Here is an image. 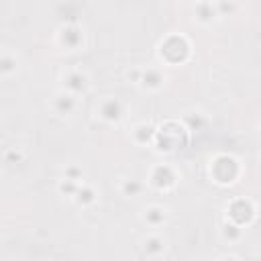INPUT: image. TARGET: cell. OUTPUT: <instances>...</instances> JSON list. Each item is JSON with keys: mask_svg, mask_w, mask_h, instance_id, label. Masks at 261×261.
<instances>
[{"mask_svg": "<svg viewBox=\"0 0 261 261\" xmlns=\"http://www.w3.org/2000/svg\"><path fill=\"white\" fill-rule=\"evenodd\" d=\"M216 4H212L210 0H200L196 4V18L200 22H210L214 16H216Z\"/></svg>", "mask_w": 261, "mask_h": 261, "instance_id": "12", "label": "cell"}, {"mask_svg": "<svg viewBox=\"0 0 261 261\" xmlns=\"http://www.w3.org/2000/svg\"><path fill=\"white\" fill-rule=\"evenodd\" d=\"M141 190H143V184L139 179H122V184H120V192L124 196H128V198L130 196H139Z\"/></svg>", "mask_w": 261, "mask_h": 261, "instance_id": "17", "label": "cell"}, {"mask_svg": "<svg viewBox=\"0 0 261 261\" xmlns=\"http://www.w3.org/2000/svg\"><path fill=\"white\" fill-rule=\"evenodd\" d=\"M51 108H53L59 116L71 114V112H73V108H75V96H73V94H69L67 90H65V92H59V94L53 98Z\"/></svg>", "mask_w": 261, "mask_h": 261, "instance_id": "8", "label": "cell"}, {"mask_svg": "<svg viewBox=\"0 0 261 261\" xmlns=\"http://www.w3.org/2000/svg\"><path fill=\"white\" fill-rule=\"evenodd\" d=\"M63 88H65L69 94H73V96L84 94V92L88 90V77H86V73H82V71H77V69L67 71V73L63 75Z\"/></svg>", "mask_w": 261, "mask_h": 261, "instance_id": "7", "label": "cell"}, {"mask_svg": "<svg viewBox=\"0 0 261 261\" xmlns=\"http://www.w3.org/2000/svg\"><path fill=\"white\" fill-rule=\"evenodd\" d=\"M143 220L149 224V226H161L165 222V210L161 206H149L143 214Z\"/></svg>", "mask_w": 261, "mask_h": 261, "instance_id": "13", "label": "cell"}, {"mask_svg": "<svg viewBox=\"0 0 261 261\" xmlns=\"http://www.w3.org/2000/svg\"><path fill=\"white\" fill-rule=\"evenodd\" d=\"M155 133H157V130H155L151 124L143 122V124H137V126H135L133 139H135V143H139V145H147V143H153V141H155Z\"/></svg>", "mask_w": 261, "mask_h": 261, "instance_id": "11", "label": "cell"}, {"mask_svg": "<svg viewBox=\"0 0 261 261\" xmlns=\"http://www.w3.org/2000/svg\"><path fill=\"white\" fill-rule=\"evenodd\" d=\"M63 177L80 181V179H82V169H77V167H67V169H65V175H63Z\"/></svg>", "mask_w": 261, "mask_h": 261, "instance_id": "22", "label": "cell"}, {"mask_svg": "<svg viewBox=\"0 0 261 261\" xmlns=\"http://www.w3.org/2000/svg\"><path fill=\"white\" fill-rule=\"evenodd\" d=\"M73 200H75V204H80V206H90L94 200H96V192H94V188L92 186H80L77 188V192L73 194Z\"/></svg>", "mask_w": 261, "mask_h": 261, "instance_id": "14", "label": "cell"}, {"mask_svg": "<svg viewBox=\"0 0 261 261\" xmlns=\"http://www.w3.org/2000/svg\"><path fill=\"white\" fill-rule=\"evenodd\" d=\"M139 84H141L145 90H157V88H161V84H163V75H161V71H159V69L149 67V69L141 71Z\"/></svg>", "mask_w": 261, "mask_h": 261, "instance_id": "10", "label": "cell"}, {"mask_svg": "<svg viewBox=\"0 0 261 261\" xmlns=\"http://www.w3.org/2000/svg\"><path fill=\"white\" fill-rule=\"evenodd\" d=\"M220 232H222V239H224V241H228V243L239 241V239H241V224H237V222L228 220V222H224V224H222Z\"/></svg>", "mask_w": 261, "mask_h": 261, "instance_id": "16", "label": "cell"}, {"mask_svg": "<svg viewBox=\"0 0 261 261\" xmlns=\"http://www.w3.org/2000/svg\"><path fill=\"white\" fill-rule=\"evenodd\" d=\"M155 145L159 151H179L188 145V130L175 120H167L155 133Z\"/></svg>", "mask_w": 261, "mask_h": 261, "instance_id": "1", "label": "cell"}, {"mask_svg": "<svg viewBox=\"0 0 261 261\" xmlns=\"http://www.w3.org/2000/svg\"><path fill=\"white\" fill-rule=\"evenodd\" d=\"M0 69H2V75H10L16 69V57L10 55L8 51H4L2 59H0Z\"/></svg>", "mask_w": 261, "mask_h": 261, "instance_id": "19", "label": "cell"}, {"mask_svg": "<svg viewBox=\"0 0 261 261\" xmlns=\"http://www.w3.org/2000/svg\"><path fill=\"white\" fill-rule=\"evenodd\" d=\"M226 216H228V220H232L237 224H249L253 220V216H255V208H253V204L249 200L237 198V200H232L228 204Z\"/></svg>", "mask_w": 261, "mask_h": 261, "instance_id": "4", "label": "cell"}, {"mask_svg": "<svg viewBox=\"0 0 261 261\" xmlns=\"http://www.w3.org/2000/svg\"><path fill=\"white\" fill-rule=\"evenodd\" d=\"M149 181H151V186L157 188V190H169V188L175 186L177 175H175V171H173L169 165H155L153 171H151Z\"/></svg>", "mask_w": 261, "mask_h": 261, "instance_id": "5", "label": "cell"}, {"mask_svg": "<svg viewBox=\"0 0 261 261\" xmlns=\"http://www.w3.org/2000/svg\"><path fill=\"white\" fill-rule=\"evenodd\" d=\"M77 188H80V181H75V179H67V177H63V179L59 181V192H61L63 196L73 198V194L77 192Z\"/></svg>", "mask_w": 261, "mask_h": 261, "instance_id": "20", "label": "cell"}, {"mask_svg": "<svg viewBox=\"0 0 261 261\" xmlns=\"http://www.w3.org/2000/svg\"><path fill=\"white\" fill-rule=\"evenodd\" d=\"M188 55H190V43L181 35H169L159 43V57L169 65H177L186 61Z\"/></svg>", "mask_w": 261, "mask_h": 261, "instance_id": "2", "label": "cell"}, {"mask_svg": "<svg viewBox=\"0 0 261 261\" xmlns=\"http://www.w3.org/2000/svg\"><path fill=\"white\" fill-rule=\"evenodd\" d=\"M122 116V104L116 98H106L100 104V118H104L106 122H116Z\"/></svg>", "mask_w": 261, "mask_h": 261, "instance_id": "9", "label": "cell"}, {"mask_svg": "<svg viewBox=\"0 0 261 261\" xmlns=\"http://www.w3.org/2000/svg\"><path fill=\"white\" fill-rule=\"evenodd\" d=\"M216 12H218V14H226V12L230 14V12H234V4L220 0V2H216Z\"/></svg>", "mask_w": 261, "mask_h": 261, "instance_id": "21", "label": "cell"}, {"mask_svg": "<svg viewBox=\"0 0 261 261\" xmlns=\"http://www.w3.org/2000/svg\"><path fill=\"white\" fill-rule=\"evenodd\" d=\"M143 249L147 257H157L159 253H163V241L159 237H149L143 241Z\"/></svg>", "mask_w": 261, "mask_h": 261, "instance_id": "15", "label": "cell"}, {"mask_svg": "<svg viewBox=\"0 0 261 261\" xmlns=\"http://www.w3.org/2000/svg\"><path fill=\"white\" fill-rule=\"evenodd\" d=\"M57 39H59V45H61V47H65V49L71 51V49H77V47L82 45L84 35H82V29H80V27H75V24H65V27L59 29Z\"/></svg>", "mask_w": 261, "mask_h": 261, "instance_id": "6", "label": "cell"}, {"mask_svg": "<svg viewBox=\"0 0 261 261\" xmlns=\"http://www.w3.org/2000/svg\"><path fill=\"white\" fill-rule=\"evenodd\" d=\"M184 122L190 130H200L204 126V116L200 112H186L184 114Z\"/></svg>", "mask_w": 261, "mask_h": 261, "instance_id": "18", "label": "cell"}, {"mask_svg": "<svg viewBox=\"0 0 261 261\" xmlns=\"http://www.w3.org/2000/svg\"><path fill=\"white\" fill-rule=\"evenodd\" d=\"M239 171H241L239 161L230 155H218L210 163V175L214 177L216 184H222V186L232 184L239 177Z\"/></svg>", "mask_w": 261, "mask_h": 261, "instance_id": "3", "label": "cell"}]
</instances>
